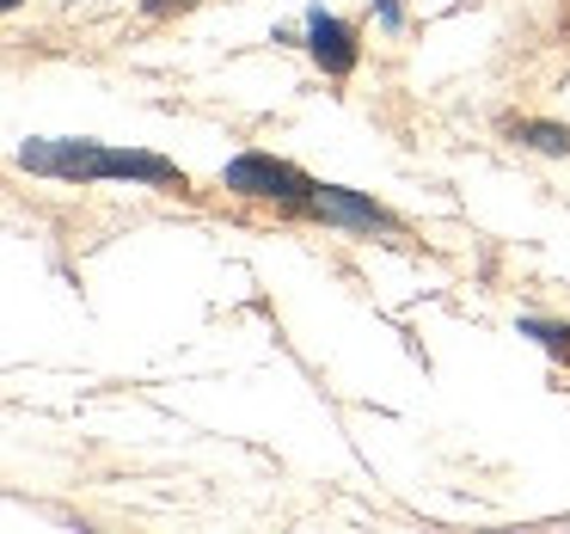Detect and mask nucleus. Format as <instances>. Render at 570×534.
I'll return each mask as SVG.
<instances>
[{"label":"nucleus","mask_w":570,"mask_h":534,"mask_svg":"<svg viewBox=\"0 0 570 534\" xmlns=\"http://www.w3.org/2000/svg\"><path fill=\"white\" fill-rule=\"evenodd\" d=\"M173 7H190V0H148V13H173Z\"/></svg>","instance_id":"obj_7"},{"label":"nucleus","mask_w":570,"mask_h":534,"mask_svg":"<svg viewBox=\"0 0 570 534\" xmlns=\"http://www.w3.org/2000/svg\"><path fill=\"white\" fill-rule=\"evenodd\" d=\"M19 166L43 178H68V185H92V178H141V185H160V191H185V173L160 154H141V148H105V142H31L19 154Z\"/></svg>","instance_id":"obj_1"},{"label":"nucleus","mask_w":570,"mask_h":534,"mask_svg":"<svg viewBox=\"0 0 570 534\" xmlns=\"http://www.w3.org/2000/svg\"><path fill=\"white\" fill-rule=\"evenodd\" d=\"M307 50H313V62L325 68L332 80H344L350 68H356V26H344L337 13H325V7H313L307 13Z\"/></svg>","instance_id":"obj_4"},{"label":"nucleus","mask_w":570,"mask_h":534,"mask_svg":"<svg viewBox=\"0 0 570 534\" xmlns=\"http://www.w3.org/2000/svg\"><path fill=\"white\" fill-rule=\"evenodd\" d=\"M374 7H381V26L393 31V26H399V7H393V0H374Z\"/></svg>","instance_id":"obj_6"},{"label":"nucleus","mask_w":570,"mask_h":534,"mask_svg":"<svg viewBox=\"0 0 570 534\" xmlns=\"http://www.w3.org/2000/svg\"><path fill=\"white\" fill-rule=\"evenodd\" d=\"M0 7H19V0H0Z\"/></svg>","instance_id":"obj_8"},{"label":"nucleus","mask_w":570,"mask_h":534,"mask_svg":"<svg viewBox=\"0 0 570 534\" xmlns=\"http://www.w3.org/2000/svg\"><path fill=\"white\" fill-rule=\"evenodd\" d=\"M222 185L234 191V197H258V203H283V210H307V197L320 185H313L307 173H295L288 161H276V154H239V161L222 166Z\"/></svg>","instance_id":"obj_2"},{"label":"nucleus","mask_w":570,"mask_h":534,"mask_svg":"<svg viewBox=\"0 0 570 534\" xmlns=\"http://www.w3.org/2000/svg\"><path fill=\"white\" fill-rule=\"evenodd\" d=\"M301 215H313V222H325V227H344V234H374V227H393V215H386L381 203H368L362 191H344V185H320Z\"/></svg>","instance_id":"obj_3"},{"label":"nucleus","mask_w":570,"mask_h":534,"mask_svg":"<svg viewBox=\"0 0 570 534\" xmlns=\"http://www.w3.org/2000/svg\"><path fill=\"white\" fill-rule=\"evenodd\" d=\"M503 136H515L521 148H540V154H570V129L564 124H540V117H509Z\"/></svg>","instance_id":"obj_5"}]
</instances>
